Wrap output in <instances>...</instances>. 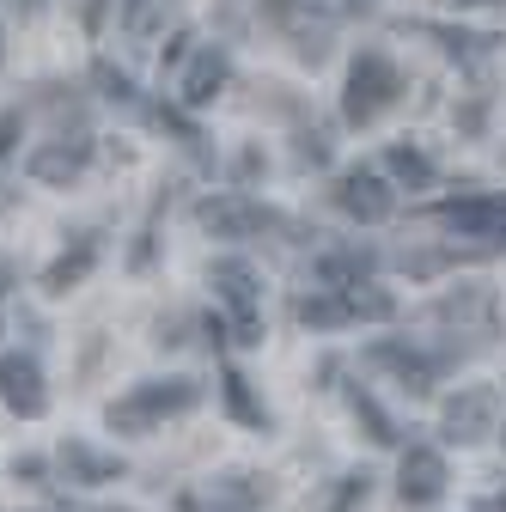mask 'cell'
<instances>
[{
  "label": "cell",
  "instance_id": "obj_18",
  "mask_svg": "<svg viewBox=\"0 0 506 512\" xmlns=\"http://www.w3.org/2000/svg\"><path fill=\"white\" fill-rule=\"evenodd\" d=\"M342 299H348V317H366V324H385V317H397V299H391L385 287H366V281H360V287H348Z\"/></svg>",
  "mask_w": 506,
  "mask_h": 512
},
{
  "label": "cell",
  "instance_id": "obj_8",
  "mask_svg": "<svg viewBox=\"0 0 506 512\" xmlns=\"http://www.w3.org/2000/svg\"><path fill=\"white\" fill-rule=\"evenodd\" d=\"M397 494H403V506H433L446 494V458H439L433 445H409L403 470H397Z\"/></svg>",
  "mask_w": 506,
  "mask_h": 512
},
{
  "label": "cell",
  "instance_id": "obj_30",
  "mask_svg": "<svg viewBox=\"0 0 506 512\" xmlns=\"http://www.w3.org/2000/svg\"><path fill=\"white\" fill-rule=\"evenodd\" d=\"M500 439H506V433H500Z\"/></svg>",
  "mask_w": 506,
  "mask_h": 512
},
{
  "label": "cell",
  "instance_id": "obj_26",
  "mask_svg": "<svg viewBox=\"0 0 506 512\" xmlns=\"http://www.w3.org/2000/svg\"><path fill=\"white\" fill-rule=\"evenodd\" d=\"M372 0H305V13H324V19H360Z\"/></svg>",
  "mask_w": 506,
  "mask_h": 512
},
{
  "label": "cell",
  "instance_id": "obj_12",
  "mask_svg": "<svg viewBox=\"0 0 506 512\" xmlns=\"http://www.w3.org/2000/svg\"><path fill=\"white\" fill-rule=\"evenodd\" d=\"M55 464L68 470V482H80V488H98V482H122V458H110V452H92L86 439H61Z\"/></svg>",
  "mask_w": 506,
  "mask_h": 512
},
{
  "label": "cell",
  "instance_id": "obj_27",
  "mask_svg": "<svg viewBox=\"0 0 506 512\" xmlns=\"http://www.w3.org/2000/svg\"><path fill=\"white\" fill-rule=\"evenodd\" d=\"M360 500H366V476H348V482H342V494L330 500V512H354Z\"/></svg>",
  "mask_w": 506,
  "mask_h": 512
},
{
  "label": "cell",
  "instance_id": "obj_15",
  "mask_svg": "<svg viewBox=\"0 0 506 512\" xmlns=\"http://www.w3.org/2000/svg\"><path fill=\"white\" fill-rule=\"evenodd\" d=\"M366 269H372V250H330V256H318V281H324L330 293L360 287V281H366Z\"/></svg>",
  "mask_w": 506,
  "mask_h": 512
},
{
  "label": "cell",
  "instance_id": "obj_11",
  "mask_svg": "<svg viewBox=\"0 0 506 512\" xmlns=\"http://www.w3.org/2000/svg\"><path fill=\"white\" fill-rule=\"evenodd\" d=\"M86 165H92V141H49V147L31 153V177L55 183V189H68Z\"/></svg>",
  "mask_w": 506,
  "mask_h": 512
},
{
  "label": "cell",
  "instance_id": "obj_3",
  "mask_svg": "<svg viewBox=\"0 0 506 512\" xmlns=\"http://www.w3.org/2000/svg\"><path fill=\"white\" fill-rule=\"evenodd\" d=\"M397 92H403V74H397V68H391V61L378 55V49H366V55L354 61V68H348V98H342V116L366 128L378 110H391V104H397Z\"/></svg>",
  "mask_w": 506,
  "mask_h": 512
},
{
  "label": "cell",
  "instance_id": "obj_22",
  "mask_svg": "<svg viewBox=\"0 0 506 512\" xmlns=\"http://www.w3.org/2000/svg\"><path fill=\"white\" fill-rule=\"evenodd\" d=\"M122 31H129L135 43H147L159 31V0H122Z\"/></svg>",
  "mask_w": 506,
  "mask_h": 512
},
{
  "label": "cell",
  "instance_id": "obj_21",
  "mask_svg": "<svg viewBox=\"0 0 506 512\" xmlns=\"http://www.w3.org/2000/svg\"><path fill=\"white\" fill-rule=\"evenodd\" d=\"M385 165H391V177H403V183H433V165H427V153H415V147H391L385 153Z\"/></svg>",
  "mask_w": 506,
  "mask_h": 512
},
{
  "label": "cell",
  "instance_id": "obj_1",
  "mask_svg": "<svg viewBox=\"0 0 506 512\" xmlns=\"http://www.w3.org/2000/svg\"><path fill=\"white\" fill-rule=\"evenodd\" d=\"M196 403H202V384H196V378H153V384H135L129 397H116V403L104 409V421H110L116 433H153L159 421L189 415Z\"/></svg>",
  "mask_w": 506,
  "mask_h": 512
},
{
  "label": "cell",
  "instance_id": "obj_29",
  "mask_svg": "<svg viewBox=\"0 0 506 512\" xmlns=\"http://www.w3.org/2000/svg\"><path fill=\"white\" fill-rule=\"evenodd\" d=\"M476 512H506V500H500V494H494V500H482V506H476Z\"/></svg>",
  "mask_w": 506,
  "mask_h": 512
},
{
  "label": "cell",
  "instance_id": "obj_20",
  "mask_svg": "<svg viewBox=\"0 0 506 512\" xmlns=\"http://www.w3.org/2000/svg\"><path fill=\"white\" fill-rule=\"evenodd\" d=\"M354 415L366 421V439H372V445H397V427H391V415L378 409L366 391H354Z\"/></svg>",
  "mask_w": 506,
  "mask_h": 512
},
{
  "label": "cell",
  "instance_id": "obj_9",
  "mask_svg": "<svg viewBox=\"0 0 506 512\" xmlns=\"http://www.w3.org/2000/svg\"><path fill=\"white\" fill-rule=\"evenodd\" d=\"M366 360H372V366H385V372H397V384H403L409 397H427V391H433V378H439V360L421 354V348H409V342H372Z\"/></svg>",
  "mask_w": 506,
  "mask_h": 512
},
{
  "label": "cell",
  "instance_id": "obj_4",
  "mask_svg": "<svg viewBox=\"0 0 506 512\" xmlns=\"http://www.w3.org/2000/svg\"><path fill=\"white\" fill-rule=\"evenodd\" d=\"M196 220H202L214 238H257V232H275V226H287L275 208L250 202V196H238V189H226V196H208V202L196 208Z\"/></svg>",
  "mask_w": 506,
  "mask_h": 512
},
{
  "label": "cell",
  "instance_id": "obj_2",
  "mask_svg": "<svg viewBox=\"0 0 506 512\" xmlns=\"http://www.w3.org/2000/svg\"><path fill=\"white\" fill-rule=\"evenodd\" d=\"M220 305L232 311V336L238 342H263V287H257V269L244 263V256H220L208 269Z\"/></svg>",
  "mask_w": 506,
  "mask_h": 512
},
{
  "label": "cell",
  "instance_id": "obj_10",
  "mask_svg": "<svg viewBox=\"0 0 506 512\" xmlns=\"http://www.w3.org/2000/svg\"><path fill=\"white\" fill-rule=\"evenodd\" d=\"M226 55L220 49H196L189 55V68H183V80H177V98L189 104V110H202V104H214L220 98V86H226Z\"/></svg>",
  "mask_w": 506,
  "mask_h": 512
},
{
  "label": "cell",
  "instance_id": "obj_7",
  "mask_svg": "<svg viewBox=\"0 0 506 512\" xmlns=\"http://www.w3.org/2000/svg\"><path fill=\"white\" fill-rule=\"evenodd\" d=\"M0 403H7L13 415H25V421H37V415L49 409L43 372H37L31 354H7V360H0Z\"/></svg>",
  "mask_w": 506,
  "mask_h": 512
},
{
  "label": "cell",
  "instance_id": "obj_14",
  "mask_svg": "<svg viewBox=\"0 0 506 512\" xmlns=\"http://www.w3.org/2000/svg\"><path fill=\"white\" fill-rule=\"evenodd\" d=\"M92 263H98V238L86 232V238H74V250H61L55 263L43 269V293H68V287H80V281L92 275Z\"/></svg>",
  "mask_w": 506,
  "mask_h": 512
},
{
  "label": "cell",
  "instance_id": "obj_17",
  "mask_svg": "<svg viewBox=\"0 0 506 512\" xmlns=\"http://www.w3.org/2000/svg\"><path fill=\"white\" fill-rule=\"evenodd\" d=\"M220 397H226V409H232L244 427H269V409L250 397V378H244V372H226V378H220Z\"/></svg>",
  "mask_w": 506,
  "mask_h": 512
},
{
  "label": "cell",
  "instance_id": "obj_16",
  "mask_svg": "<svg viewBox=\"0 0 506 512\" xmlns=\"http://www.w3.org/2000/svg\"><path fill=\"white\" fill-rule=\"evenodd\" d=\"M293 317H299V324H311V330H342V324H354L342 293H311V299L293 305Z\"/></svg>",
  "mask_w": 506,
  "mask_h": 512
},
{
  "label": "cell",
  "instance_id": "obj_13",
  "mask_svg": "<svg viewBox=\"0 0 506 512\" xmlns=\"http://www.w3.org/2000/svg\"><path fill=\"white\" fill-rule=\"evenodd\" d=\"M439 220L470 232V238H494V232H506V202L500 196H458V202L439 208Z\"/></svg>",
  "mask_w": 506,
  "mask_h": 512
},
{
  "label": "cell",
  "instance_id": "obj_28",
  "mask_svg": "<svg viewBox=\"0 0 506 512\" xmlns=\"http://www.w3.org/2000/svg\"><path fill=\"white\" fill-rule=\"evenodd\" d=\"M177 512H202V500H196V494H183V500H177Z\"/></svg>",
  "mask_w": 506,
  "mask_h": 512
},
{
  "label": "cell",
  "instance_id": "obj_23",
  "mask_svg": "<svg viewBox=\"0 0 506 512\" xmlns=\"http://www.w3.org/2000/svg\"><path fill=\"white\" fill-rule=\"evenodd\" d=\"M13 141H19V110L0 116V208H13V196H7V159H13Z\"/></svg>",
  "mask_w": 506,
  "mask_h": 512
},
{
  "label": "cell",
  "instance_id": "obj_6",
  "mask_svg": "<svg viewBox=\"0 0 506 512\" xmlns=\"http://www.w3.org/2000/svg\"><path fill=\"white\" fill-rule=\"evenodd\" d=\"M330 196H336V208H342L348 220H360V226H378V220H391V208H397V196L385 189V177H378V171H366V165L342 171Z\"/></svg>",
  "mask_w": 506,
  "mask_h": 512
},
{
  "label": "cell",
  "instance_id": "obj_25",
  "mask_svg": "<svg viewBox=\"0 0 506 512\" xmlns=\"http://www.w3.org/2000/svg\"><path fill=\"white\" fill-rule=\"evenodd\" d=\"M92 74H98V86H104V98H116V104H129V98H135V80H129V74H122V68H110V61H98V68H92Z\"/></svg>",
  "mask_w": 506,
  "mask_h": 512
},
{
  "label": "cell",
  "instance_id": "obj_5",
  "mask_svg": "<svg viewBox=\"0 0 506 512\" xmlns=\"http://www.w3.org/2000/svg\"><path fill=\"white\" fill-rule=\"evenodd\" d=\"M494 415H500V391H494V384H464V391L446 397V409H439V427H446V439L470 445V439L494 433Z\"/></svg>",
  "mask_w": 506,
  "mask_h": 512
},
{
  "label": "cell",
  "instance_id": "obj_19",
  "mask_svg": "<svg viewBox=\"0 0 506 512\" xmlns=\"http://www.w3.org/2000/svg\"><path fill=\"white\" fill-rule=\"evenodd\" d=\"M433 311L446 317V324H482V317H488V293H482V287H458V293L439 299Z\"/></svg>",
  "mask_w": 506,
  "mask_h": 512
},
{
  "label": "cell",
  "instance_id": "obj_24",
  "mask_svg": "<svg viewBox=\"0 0 506 512\" xmlns=\"http://www.w3.org/2000/svg\"><path fill=\"white\" fill-rule=\"evenodd\" d=\"M263 494H269V488H263L257 476H226V482H220V500H232V506H257Z\"/></svg>",
  "mask_w": 506,
  "mask_h": 512
}]
</instances>
